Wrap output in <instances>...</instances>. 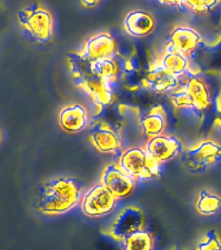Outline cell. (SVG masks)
Here are the masks:
<instances>
[{
  "label": "cell",
  "instance_id": "cell-1",
  "mask_svg": "<svg viewBox=\"0 0 221 250\" xmlns=\"http://www.w3.org/2000/svg\"><path fill=\"white\" fill-rule=\"evenodd\" d=\"M83 183L76 177H56L40 187L37 208L47 215L65 214L82 199Z\"/></svg>",
  "mask_w": 221,
  "mask_h": 250
},
{
  "label": "cell",
  "instance_id": "cell-2",
  "mask_svg": "<svg viewBox=\"0 0 221 250\" xmlns=\"http://www.w3.org/2000/svg\"><path fill=\"white\" fill-rule=\"evenodd\" d=\"M17 19L35 41L46 43L52 38L54 19L50 12L39 4H33L17 12Z\"/></svg>",
  "mask_w": 221,
  "mask_h": 250
},
{
  "label": "cell",
  "instance_id": "cell-3",
  "mask_svg": "<svg viewBox=\"0 0 221 250\" xmlns=\"http://www.w3.org/2000/svg\"><path fill=\"white\" fill-rule=\"evenodd\" d=\"M119 166L134 179H150L159 173V163L142 147L125 150L119 159Z\"/></svg>",
  "mask_w": 221,
  "mask_h": 250
},
{
  "label": "cell",
  "instance_id": "cell-4",
  "mask_svg": "<svg viewBox=\"0 0 221 250\" xmlns=\"http://www.w3.org/2000/svg\"><path fill=\"white\" fill-rule=\"evenodd\" d=\"M116 197L104 184H97L90 188L82 197V212L90 218H100L109 214L116 205Z\"/></svg>",
  "mask_w": 221,
  "mask_h": 250
},
{
  "label": "cell",
  "instance_id": "cell-5",
  "mask_svg": "<svg viewBox=\"0 0 221 250\" xmlns=\"http://www.w3.org/2000/svg\"><path fill=\"white\" fill-rule=\"evenodd\" d=\"M143 224V212L138 207H125L116 215V218L109 227V233L116 240L124 241L130 234L142 229Z\"/></svg>",
  "mask_w": 221,
  "mask_h": 250
},
{
  "label": "cell",
  "instance_id": "cell-6",
  "mask_svg": "<svg viewBox=\"0 0 221 250\" xmlns=\"http://www.w3.org/2000/svg\"><path fill=\"white\" fill-rule=\"evenodd\" d=\"M146 150L152 159L160 164L181 154L183 150V144L182 141L175 136L159 134V136L148 138Z\"/></svg>",
  "mask_w": 221,
  "mask_h": 250
},
{
  "label": "cell",
  "instance_id": "cell-7",
  "mask_svg": "<svg viewBox=\"0 0 221 250\" xmlns=\"http://www.w3.org/2000/svg\"><path fill=\"white\" fill-rule=\"evenodd\" d=\"M101 184H104L116 198H126L134 189L136 179L126 173L119 163L109 164L103 172Z\"/></svg>",
  "mask_w": 221,
  "mask_h": 250
},
{
  "label": "cell",
  "instance_id": "cell-8",
  "mask_svg": "<svg viewBox=\"0 0 221 250\" xmlns=\"http://www.w3.org/2000/svg\"><path fill=\"white\" fill-rule=\"evenodd\" d=\"M221 159V146L214 141H203L187 151V164L191 168L203 169Z\"/></svg>",
  "mask_w": 221,
  "mask_h": 250
},
{
  "label": "cell",
  "instance_id": "cell-9",
  "mask_svg": "<svg viewBox=\"0 0 221 250\" xmlns=\"http://www.w3.org/2000/svg\"><path fill=\"white\" fill-rule=\"evenodd\" d=\"M177 89H183L194 102L197 111L206 109L211 103L210 89L202 78L195 73H187L180 76V86Z\"/></svg>",
  "mask_w": 221,
  "mask_h": 250
},
{
  "label": "cell",
  "instance_id": "cell-10",
  "mask_svg": "<svg viewBox=\"0 0 221 250\" xmlns=\"http://www.w3.org/2000/svg\"><path fill=\"white\" fill-rule=\"evenodd\" d=\"M91 141L95 148L104 154H117L121 148V140L119 133L109 125L103 123L94 124L91 129Z\"/></svg>",
  "mask_w": 221,
  "mask_h": 250
},
{
  "label": "cell",
  "instance_id": "cell-11",
  "mask_svg": "<svg viewBox=\"0 0 221 250\" xmlns=\"http://www.w3.org/2000/svg\"><path fill=\"white\" fill-rule=\"evenodd\" d=\"M201 41L202 37L195 29L189 26H179L173 29L169 35L168 48L189 55L198 48Z\"/></svg>",
  "mask_w": 221,
  "mask_h": 250
},
{
  "label": "cell",
  "instance_id": "cell-12",
  "mask_svg": "<svg viewBox=\"0 0 221 250\" xmlns=\"http://www.w3.org/2000/svg\"><path fill=\"white\" fill-rule=\"evenodd\" d=\"M115 51H116V42L112 38V35L108 33H100V34L94 35L87 41L81 56L89 62H93L98 59L112 56L116 54Z\"/></svg>",
  "mask_w": 221,
  "mask_h": 250
},
{
  "label": "cell",
  "instance_id": "cell-13",
  "mask_svg": "<svg viewBox=\"0 0 221 250\" xmlns=\"http://www.w3.org/2000/svg\"><path fill=\"white\" fill-rule=\"evenodd\" d=\"M59 124L68 133H80L89 124V115L83 105L70 104L59 113Z\"/></svg>",
  "mask_w": 221,
  "mask_h": 250
},
{
  "label": "cell",
  "instance_id": "cell-14",
  "mask_svg": "<svg viewBox=\"0 0 221 250\" xmlns=\"http://www.w3.org/2000/svg\"><path fill=\"white\" fill-rule=\"evenodd\" d=\"M124 25L133 37H144L155 29V20L148 12L132 11L125 17Z\"/></svg>",
  "mask_w": 221,
  "mask_h": 250
},
{
  "label": "cell",
  "instance_id": "cell-15",
  "mask_svg": "<svg viewBox=\"0 0 221 250\" xmlns=\"http://www.w3.org/2000/svg\"><path fill=\"white\" fill-rule=\"evenodd\" d=\"M158 65L160 68H163L164 70L169 72V73L175 74V76H183V74L193 73V72H190L189 55L182 54L180 51L169 50V48H167L165 54L161 56Z\"/></svg>",
  "mask_w": 221,
  "mask_h": 250
},
{
  "label": "cell",
  "instance_id": "cell-16",
  "mask_svg": "<svg viewBox=\"0 0 221 250\" xmlns=\"http://www.w3.org/2000/svg\"><path fill=\"white\" fill-rule=\"evenodd\" d=\"M89 69L93 74H97L99 77L111 82L116 80L124 72L125 68L121 66V62L119 60V58H116V55H112L108 58L89 62Z\"/></svg>",
  "mask_w": 221,
  "mask_h": 250
},
{
  "label": "cell",
  "instance_id": "cell-17",
  "mask_svg": "<svg viewBox=\"0 0 221 250\" xmlns=\"http://www.w3.org/2000/svg\"><path fill=\"white\" fill-rule=\"evenodd\" d=\"M148 83L158 93H167L176 90L180 86V76L169 73L159 65H155L148 74Z\"/></svg>",
  "mask_w": 221,
  "mask_h": 250
},
{
  "label": "cell",
  "instance_id": "cell-18",
  "mask_svg": "<svg viewBox=\"0 0 221 250\" xmlns=\"http://www.w3.org/2000/svg\"><path fill=\"white\" fill-rule=\"evenodd\" d=\"M165 126H167V117L161 108L152 109L148 115L141 119V128L148 138L163 134Z\"/></svg>",
  "mask_w": 221,
  "mask_h": 250
},
{
  "label": "cell",
  "instance_id": "cell-19",
  "mask_svg": "<svg viewBox=\"0 0 221 250\" xmlns=\"http://www.w3.org/2000/svg\"><path fill=\"white\" fill-rule=\"evenodd\" d=\"M154 240L147 230L141 229L124 240V250H152Z\"/></svg>",
  "mask_w": 221,
  "mask_h": 250
},
{
  "label": "cell",
  "instance_id": "cell-20",
  "mask_svg": "<svg viewBox=\"0 0 221 250\" xmlns=\"http://www.w3.org/2000/svg\"><path fill=\"white\" fill-rule=\"evenodd\" d=\"M195 207L199 214L214 215L221 208V197L211 191H202Z\"/></svg>",
  "mask_w": 221,
  "mask_h": 250
},
{
  "label": "cell",
  "instance_id": "cell-21",
  "mask_svg": "<svg viewBox=\"0 0 221 250\" xmlns=\"http://www.w3.org/2000/svg\"><path fill=\"white\" fill-rule=\"evenodd\" d=\"M172 103L181 109H190V111H195L198 112L195 108L194 102L190 98V95L185 91L183 89H176L175 94L172 95Z\"/></svg>",
  "mask_w": 221,
  "mask_h": 250
},
{
  "label": "cell",
  "instance_id": "cell-22",
  "mask_svg": "<svg viewBox=\"0 0 221 250\" xmlns=\"http://www.w3.org/2000/svg\"><path fill=\"white\" fill-rule=\"evenodd\" d=\"M197 250H221L220 238L215 232H210L199 241Z\"/></svg>",
  "mask_w": 221,
  "mask_h": 250
},
{
  "label": "cell",
  "instance_id": "cell-23",
  "mask_svg": "<svg viewBox=\"0 0 221 250\" xmlns=\"http://www.w3.org/2000/svg\"><path fill=\"white\" fill-rule=\"evenodd\" d=\"M182 9H190L195 12H204L202 0H182Z\"/></svg>",
  "mask_w": 221,
  "mask_h": 250
},
{
  "label": "cell",
  "instance_id": "cell-24",
  "mask_svg": "<svg viewBox=\"0 0 221 250\" xmlns=\"http://www.w3.org/2000/svg\"><path fill=\"white\" fill-rule=\"evenodd\" d=\"M203 9L206 11H214L215 8L219 7L220 4V0H202Z\"/></svg>",
  "mask_w": 221,
  "mask_h": 250
},
{
  "label": "cell",
  "instance_id": "cell-25",
  "mask_svg": "<svg viewBox=\"0 0 221 250\" xmlns=\"http://www.w3.org/2000/svg\"><path fill=\"white\" fill-rule=\"evenodd\" d=\"M160 1L165 4H172V5H179L182 9V0H160Z\"/></svg>",
  "mask_w": 221,
  "mask_h": 250
},
{
  "label": "cell",
  "instance_id": "cell-26",
  "mask_svg": "<svg viewBox=\"0 0 221 250\" xmlns=\"http://www.w3.org/2000/svg\"><path fill=\"white\" fill-rule=\"evenodd\" d=\"M81 1H82V4L85 5V7L91 8V7H95V5H97V4L99 3L100 0H81Z\"/></svg>",
  "mask_w": 221,
  "mask_h": 250
},
{
  "label": "cell",
  "instance_id": "cell-27",
  "mask_svg": "<svg viewBox=\"0 0 221 250\" xmlns=\"http://www.w3.org/2000/svg\"><path fill=\"white\" fill-rule=\"evenodd\" d=\"M219 121H220L221 124V112H219Z\"/></svg>",
  "mask_w": 221,
  "mask_h": 250
},
{
  "label": "cell",
  "instance_id": "cell-28",
  "mask_svg": "<svg viewBox=\"0 0 221 250\" xmlns=\"http://www.w3.org/2000/svg\"><path fill=\"white\" fill-rule=\"evenodd\" d=\"M0 141H1V133H0Z\"/></svg>",
  "mask_w": 221,
  "mask_h": 250
}]
</instances>
